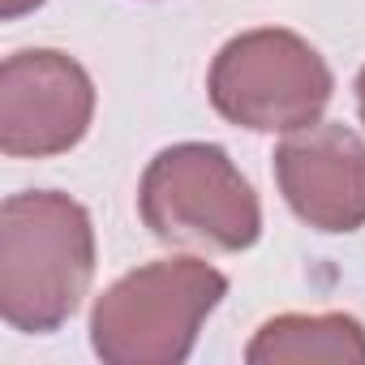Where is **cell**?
Wrapping results in <instances>:
<instances>
[{"instance_id":"obj_1","label":"cell","mask_w":365,"mask_h":365,"mask_svg":"<svg viewBox=\"0 0 365 365\" xmlns=\"http://www.w3.org/2000/svg\"><path fill=\"white\" fill-rule=\"evenodd\" d=\"M95 279V228L82 202L56 190L14 194L0 207V318L48 335L73 318Z\"/></svg>"},{"instance_id":"obj_2","label":"cell","mask_w":365,"mask_h":365,"mask_svg":"<svg viewBox=\"0 0 365 365\" xmlns=\"http://www.w3.org/2000/svg\"><path fill=\"white\" fill-rule=\"evenodd\" d=\"M228 279L202 258H163L116 279L91 309V348L108 365H176L198 344Z\"/></svg>"},{"instance_id":"obj_3","label":"cell","mask_w":365,"mask_h":365,"mask_svg":"<svg viewBox=\"0 0 365 365\" xmlns=\"http://www.w3.org/2000/svg\"><path fill=\"white\" fill-rule=\"evenodd\" d=\"M138 211L163 245L237 254L250 250L262 232L254 185L228 159V150L211 142H180L159 150L142 172Z\"/></svg>"},{"instance_id":"obj_4","label":"cell","mask_w":365,"mask_h":365,"mask_svg":"<svg viewBox=\"0 0 365 365\" xmlns=\"http://www.w3.org/2000/svg\"><path fill=\"white\" fill-rule=\"evenodd\" d=\"M335 78L301 35L262 26L228 39L211 65L207 95L215 112L254 133H292L322 116Z\"/></svg>"},{"instance_id":"obj_5","label":"cell","mask_w":365,"mask_h":365,"mask_svg":"<svg viewBox=\"0 0 365 365\" xmlns=\"http://www.w3.org/2000/svg\"><path fill=\"white\" fill-rule=\"evenodd\" d=\"M95 116L91 73L56 52L31 48L0 65V150L9 159H52L73 150Z\"/></svg>"},{"instance_id":"obj_6","label":"cell","mask_w":365,"mask_h":365,"mask_svg":"<svg viewBox=\"0 0 365 365\" xmlns=\"http://www.w3.org/2000/svg\"><path fill=\"white\" fill-rule=\"evenodd\" d=\"M275 180L292 215L318 232L365 224V142L331 120L292 129L275 146Z\"/></svg>"},{"instance_id":"obj_7","label":"cell","mask_w":365,"mask_h":365,"mask_svg":"<svg viewBox=\"0 0 365 365\" xmlns=\"http://www.w3.org/2000/svg\"><path fill=\"white\" fill-rule=\"evenodd\" d=\"M250 365H365V327L352 314H279L245 348Z\"/></svg>"},{"instance_id":"obj_8","label":"cell","mask_w":365,"mask_h":365,"mask_svg":"<svg viewBox=\"0 0 365 365\" xmlns=\"http://www.w3.org/2000/svg\"><path fill=\"white\" fill-rule=\"evenodd\" d=\"M43 0H0V18L5 22H14V18H22V14H31V9H39Z\"/></svg>"},{"instance_id":"obj_9","label":"cell","mask_w":365,"mask_h":365,"mask_svg":"<svg viewBox=\"0 0 365 365\" xmlns=\"http://www.w3.org/2000/svg\"><path fill=\"white\" fill-rule=\"evenodd\" d=\"M356 112H361V125H365V69L356 73Z\"/></svg>"}]
</instances>
